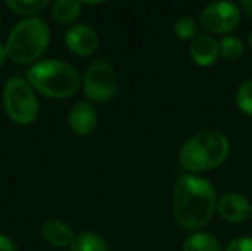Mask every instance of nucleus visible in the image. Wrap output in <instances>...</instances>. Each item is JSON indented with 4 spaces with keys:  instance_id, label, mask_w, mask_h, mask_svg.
I'll return each mask as SVG.
<instances>
[{
    "instance_id": "f8f14e48",
    "label": "nucleus",
    "mask_w": 252,
    "mask_h": 251,
    "mask_svg": "<svg viewBox=\"0 0 252 251\" xmlns=\"http://www.w3.org/2000/svg\"><path fill=\"white\" fill-rule=\"evenodd\" d=\"M41 235L43 238L53 247H59V249H66L71 247L75 234L72 231V228L59 219H49L41 225Z\"/></svg>"
},
{
    "instance_id": "b1692460",
    "label": "nucleus",
    "mask_w": 252,
    "mask_h": 251,
    "mask_svg": "<svg viewBox=\"0 0 252 251\" xmlns=\"http://www.w3.org/2000/svg\"><path fill=\"white\" fill-rule=\"evenodd\" d=\"M81 3H89V4H97V3H102L105 0H80Z\"/></svg>"
},
{
    "instance_id": "7ed1b4c3",
    "label": "nucleus",
    "mask_w": 252,
    "mask_h": 251,
    "mask_svg": "<svg viewBox=\"0 0 252 251\" xmlns=\"http://www.w3.org/2000/svg\"><path fill=\"white\" fill-rule=\"evenodd\" d=\"M25 80L31 84L35 93L50 99H66L77 93L80 87V74L68 62L62 59H43L32 64Z\"/></svg>"
},
{
    "instance_id": "dca6fc26",
    "label": "nucleus",
    "mask_w": 252,
    "mask_h": 251,
    "mask_svg": "<svg viewBox=\"0 0 252 251\" xmlns=\"http://www.w3.org/2000/svg\"><path fill=\"white\" fill-rule=\"evenodd\" d=\"M245 44L236 36H226L220 41V56L227 61H238L244 56Z\"/></svg>"
},
{
    "instance_id": "1a4fd4ad",
    "label": "nucleus",
    "mask_w": 252,
    "mask_h": 251,
    "mask_svg": "<svg viewBox=\"0 0 252 251\" xmlns=\"http://www.w3.org/2000/svg\"><path fill=\"white\" fill-rule=\"evenodd\" d=\"M251 201L239 192H227L217 201V213L227 223H241L251 216Z\"/></svg>"
},
{
    "instance_id": "412c9836",
    "label": "nucleus",
    "mask_w": 252,
    "mask_h": 251,
    "mask_svg": "<svg viewBox=\"0 0 252 251\" xmlns=\"http://www.w3.org/2000/svg\"><path fill=\"white\" fill-rule=\"evenodd\" d=\"M0 251H16L15 243L1 232H0Z\"/></svg>"
},
{
    "instance_id": "4468645a",
    "label": "nucleus",
    "mask_w": 252,
    "mask_h": 251,
    "mask_svg": "<svg viewBox=\"0 0 252 251\" xmlns=\"http://www.w3.org/2000/svg\"><path fill=\"white\" fill-rule=\"evenodd\" d=\"M81 15L80 0H55L52 7V16L55 21L68 24L75 21Z\"/></svg>"
},
{
    "instance_id": "5701e85b",
    "label": "nucleus",
    "mask_w": 252,
    "mask_h": 251,
    "mask_svg": "<svg viewBox=\"0 0 252 251\" xmlns=\"http://www.w3.org/2000/svg\"><path fill=\"white\" fill-rule=\"evenodd\" d=\"M6 58H7V53H6V47H4V44H1V43H0V67H1L3 64H4Z\"/></svg>"
},
{
    "instance_id": "4be33fe9",
    "label": "nucleus",
    "mask_w": 252,
    "mask_h": 251,
    "mask_svg": "<svg viewBox=\"0 0 252 251\" xmlns=\"http://www.w3.org/2000/svg\"><path fill=\"white\" fill-rule=\"evenodd\" d=\"M241 6L247 15L252 16V0H241Z\"/></svg>"
},
{
    "instance_id": "f03ea898",
    "label": "nucleus",
    "mask_w": 252,
    "mask_h": 251,
    "mask_svg": "<svg viewBox=\"0 0 252 251\" xmlns=\"http://www.w3.org/2000/svg\"><path fill=\"white\" fill-rule=\"evenodd\" d=\"M230 141L220 130H204L189 138L179 151L180 166L192 175L211 172L226 163Z\"/></svg>"
},
{
    "instance_id": "2eb2a0df",
    "label": "nucleus",
    "mask_w": 252,
    "mask_h": 251,
    "mask_svg": "<svg viewBox=\"0 0 252 251\" xmlns=\"http://www.w3.org/2000/svg\"><path fill=\"white\" fill-rule=\"evenodd\" d=\"M71 251H109V246L105 238L96 232H81L75 235Z\"/></svg>"
},
{
    "instance_id": "9d476101",
    "label": "nucleus",
    "mask_w": 252,
    "mask_h": 251,
    "mask_svg": "<svg viewBox=\"0 0 252 251\" xmlns=\"http://www.w3.org/2000/svg\"><path fill=\"white\" fill-rule=\"evenodd\" d=\"M99 123V114L90 101L77 102L68 112V126L78 136L93 133Z\"/></svg>"
},
{
    "instance_id": "aec40b11",
    "label": "nucleus",
    "mask_w": 252,
    "mask_h": 251,
    "mask_svg": "<svg viewBox=\"0 0 252 251\" xmlns=\"http://www.w3.org/2000/svg\"><path fill=\"white\" fill-rule=\"evenodd\" d=\"M223 251H252V237H236Z\"/></svg>"
},
{
    "instance_id": "ddd939ff",
    "label": "nucleus",
    "mask_w": 252,
    "mask_h": 251,
    "mask_svg": "<svg viewBox=\"0 0 252 251\" xmlns=\"http://www.w3.org/2000/svg\"><path fill=\"white\" fill-rule=\"evenodd\" d=\"M182 251H223V249L213 234L195 231L183 241Z\"/></svg>"
},
{
    "instance_id": "9b49d317",
    "label": "nucleus",
    "mask_w": 252,
    "mask_h": 251,
    "mask_svg": "<svg viewBox=\"0 0 252 251\" xmlns=\"http://www.w3.org/2000/svg\"><path fill=\"white\" fill-rule=\"evenodd\" d=\"M189 55L196 65L211 67L220 56V41H217L211 34H201L192 40Z\"/></svg>"
},
{
    "instance_id": "f257e3e1",
    "label": "nucleus",
    "mask_w": 252,
    "mask_h": 251,
    "mask_svg": "<svg viewBox=\"0 0 252 251\" xmlns=\"http://www.w3.org/2000/svg\"><path fill=\"white\" fill-rule=\"evenodd\" d=\"M217 201L214 185L199 175L185 173L174 185V217L188 231H199L207 226L217 210Z\"/></svg>"
},
{
    "instance_id": "423d86ee",
    "label": "nucleus",
    "mask_w": 252,
    "mask_h": 251,
    "mask_svg": "<svg viewBox=\"0 0 252 251\" xmlns=\"http://www.w3.org/2000/svg\"><path fill=\"white\" fill-rule=\"evenodd\" d=\"M118 72L108 61H94L83 77V90L90 102H108L118 92Z\"/></svg>"
},
{
    "instance_id": "0eeeda50",
    "label": "nucleus",
    "mask_w": 252,
    "mask_h": 251,
    "mask_svg": "<svg viewBox=\"0 0 252 251\" xmlns=\"http://www.w3.org/2000/svg\"><path fill=\"white\" fill-rule=\"evenodd\" d=\"M199 21L210 34H229L241 24V9L230 0H216L204 7Z\"/></svg>"
},
{
    "instance_id": "393cba45",
    "label": "nucleus",
    "mask_w": 252,
    "mask_h": 251,
    "mask_svg": "<svg viewBox=\"0 0 252 251\" xmlns=\"http://www.w3.org/2000/svg\"><path fill=\"white\" fill-rule=\"evenodd\" d=\"M248 44H250V47L252 49V30L250 31V34H248Z\"/></svg>"
},
{
    "instance_id": "20e7f679",
    "label": "nucleus",
    "mask_w": 252,
    "mask_h": 251,
    "mask_svg": "<svg viewBox=\"0 0 252 251\" xmlns=\"http://www.w3.org/2000/svg\"><path fill=\"white\" fill-rule=\"evenodd\" d=\"M50 41L49 25L35 16L18 21L6 40V53L15 64L27 65L38 59L47 49Z\"/></svg>"
},
{
    "instance_id": "6ab92c4d",
    "label": "nucleus",
    "mask_w": 252,
    "mask_h": 251,
    "mask_svg": "<svg viewBox=\"0 0 252 251\" xmlns=\"http://www.w3.org/2000/svg\"><path fill=\"white\" fill-rule=\"evenodd\" d=\"M235 101L241 112H244L248 117H252V80L244 81L238 87Z\"/></svg>"
},
{
    "instance_id": "a211bd4d",
    "label": "nucleus",
    "mask_w": 252,
    "mask_h": 251,
    "mask_svg": "<svg viewBox=\"0 0 252 251\" xmlns=\"http://www.w3.org/2000/svg\"><path fill=\"white\" fill-rule=\"evenodd\" d=\"M52 0H6V4L16 13L21 15H32L41 10Z\"/></svg>"
},
{
    "instance_id": "f3484780",
    "label": "nucleus",
    "mask_w": 252,
    "mask_h": 251,
    "mask_svg": "<svg viewBox=\"0 0 252 251\" xmlns=\"http://www.w3.org/2000/svg\"><path fill=\"white\" fill-rule=\"evenodd\" d=\"M198 22L190 16H182L174 24V33L180 40H193L198 37Z\"/></svg>"
},
{
    "instance_id": "a878e982",
    "label": "nucleus",
    "mask_w": 252,
    "mask_h": 251,
    "mask_svg": "<svg viewBox=\"0 0 252 251\" xmlns=\"http://www.w3.org/2000/svg\"><path fill=\"white\" fill-rule=\"evenodd\" d=\"M250 219H251V222H252V209H251V216H250Z\"/></svg>"
},
{
    "instance_id": "6e6552de",
    "label": "nucleus",
    "mask_w": 252,
    "mask_h": 251,
    "mask_svg": "<svg viewBox=\"0 0 252 251\" xmlns=\"http://www.w3.org/2000/svg\"><path fill=\"white\" fill-rule=\"evenodd\" d=\"M65 46L77 56H89L99 46L96 30L87 24H75L65 33Z\"/></svg>"
},
{
    "instance_id": "39448f33",
    "label": "nucleus",
    "mask_w": 252,
    "mask_h": 251,
    "mask_svg": "<svg viewBox=\"0 0 252 251\" xmlns=\"http://www.w3.org/2000/svg\"><path fill=\"white\" fill-rule=\"evenodd\" d=\"M3 108L7 118L18 126L35 123L40 114V102L31 84L19 77H10L3 84Z\"/></svg>"
}]
</instances>
